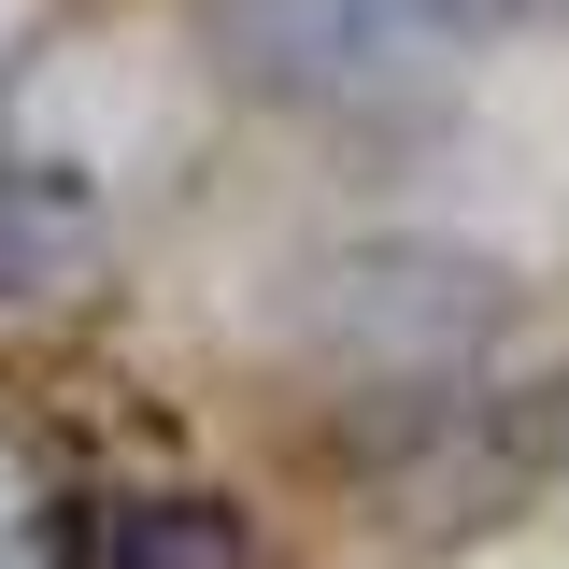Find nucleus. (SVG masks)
Listing matches in <instances>:
<instances>
[{"label":"nucleus","instance_id":"nucleus-1","mask_svg":"<svg viewBox=\"0 0 569 569\" xmlns=\"http://www.w3.org/2000/svg\"><path fill=\"white\" fill-rule=\"evenodd\" d=\"M86 271H100V200L71 171H43V157H0V313L71 299Z\"/></svg>","mask_w":569,"mask_h":569},{"label":"nucleus","instance_id":"nucleus-2","mask_svg":"<svg viewBox=\"0 0 569 569\" xmlns=\"http://www.w3.org/2000/svg\"><path fill=\"white\" fill-rule=\"evenodd\" d=\"M100 569H271L228 498H114L100 512Z\"/></svg>","mask_w":569,"mask_h":569},{"label":"nucleus","instance_id":"nucleus-3","mask_svg":"<svg viewBox=\"0 0 569 569\" xmlns=\"http://www.w3.org/2000/svg\"><path fill=\"white\" fill-rule=\"evenodd\" d=\"M556 498H569V441H556Z\"/></svg>","mask_w":569,"mask_h":569}]
</instances>
